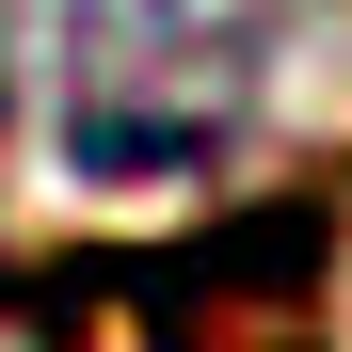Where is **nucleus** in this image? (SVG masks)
<instances>
[{
  "label": "nucleus",
  "mask_w": 352,
  "mask_h": 352,
  "mask_svg": "<svg viewBox=\"0 0 352 352\" xmlns=\"http://www.w3.org/2000/svg\"><path fill=\"white\" fill-rule=\"evenodd\" d=\"M288 0H65L48 144L80 176H208L272 96Z\"/></svg>",
  "instance_id": "f257e3e1"
},
{
  "label": "nucleus",
  "mask_w": 352,
  "mask_h": 352,
  "mask_svg": "<svg viewBox=\"0 0 352 352\" xmlns=\"http://www.w3.org/2000/svg\"><path fill=\"white\" fill-rule=\"evenodd\" d=\"M112 305H144L129 352H336L320 336V272H336V208L320 192H272V208H224L160 256H96Z\"/></svg>",
  "instance_id": "f03ea898"
},
{
  "label": "nucleus",
  "mask_w": 352,
  "mask_h": 352,
  "mask_svg": "<svg viewBox=\"0 0 352 352\" xmlns=\"http://www.w3.org/2000/svg\"><path fill=\"white\" fill-rule=\"evenodd\" d=\"M0 352H80V288H65V256H0Z\"/></svg>",
  "instance_id": "7ed1b4c3"
}]
</instances>
